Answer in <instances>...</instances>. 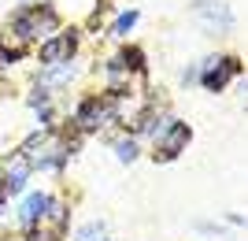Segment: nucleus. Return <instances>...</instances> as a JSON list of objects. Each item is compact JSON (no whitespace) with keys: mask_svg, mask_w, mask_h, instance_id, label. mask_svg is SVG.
<instances>
[{"mask_svg":"<svg viewBox=\"0 0 248 241\" xmlns=\"http://www.w3.org/2000/svg\"><path fill=\"white\" fill-rule=\"evenodd\" d=\"M56 30H60V15H56L52 8H45V4H37V8H26L19 19L11 22V33H15L19 41H33V37H52Z\"/></svg>","mask_w":248,"mask_h":241,"instance_id":"obj_1","label":"nucleus"},{"mask_svg":"<svg viewBox=\"0 0 248 241\" xmlns=\"http://www.w3.org/2000/svg\"><path fill=\"white\" fill-rule=\"evenodd\" d=\"M189 141H193V130H189L186 123H178V119H167V126L152 137V156L159 160V163H167V160H174L178 152H186Z\"/></svg>","mask_w":248,"mask_h":241,"instance_id":"obj_2","label":"nucleus"},{"mask_svg":"<svg viewBox=\"0 0 248 241\" xmlns=\"http://www.w3.org/2000/svg\"><path fill=\"white\" fill-rule=\"evenodd\" d=\"M108 123H119L111 89L104 96H89V100L78 108V126H82V130H100V126H108Z\"/></svg>","mask_w":248,"mask_h":241,"instance_id":"obj_3","label":"nucleus"},{"mask_svg":"<svg viewBox=\"0 0 248 241\" xmlns=\"http://www.w3.org/2000/svg\"><path fill=\"white\" fill-rule=\"evenodd\" d=\"M237 74H241V63L233 60V56H226V60H207L200 82H204V89H211V93H222L230 85V78H237Z\"/></svg>","mask_w":248,"mask_h":241,"instance_id":"obj_4","label":"nucleus"},{"mask_svg":"<svg viewBox=\"0 0 248 241\" xmlns=\"http://www.w3.org/2000/svg\"><path fill=\"white\" fill-rule=\"evenodd\" d=\"M197 19L204 22V30H211V33H230L233 30V11H230L226 4H215V0H200Z\"/></svg>","mask_w":248,"mask_h":241,"instance_id":"obj_5","label":"nucleus"},{"mask_svg":"<svg viewBox=\"0 0 248 241\" xmlns=\"http://www.w3.org/2000/svg\"><path fill=\"white\" fill-rule=\"evenodd\" d=\"M74 48H78V37H74L71 30H67V33H52L48 41L41 45V63H48V67L67 63L74 56Z\"/></svg>","mask_w":248,"mask_h":241,"instance_id":"obj_6","label":"nucleus"},{"mask_svg":"<svg viewBox=\"0 0 248 241\" xmlns=\"http://www.w3.org/2000/svg\"><path fill=\"white\" fill-rule=\"evenodd\" d=\"M45 208H48V193H26V197H22V204H19V223L30 230L33 223L45 215Z\"/></svg>","mask_w":248,"mask_h":241,"instance_id":"obj_7","label":"nucleus"},{"mask_svg":"<svg viewBox=\"0 0 248 241\" xmlns=\"http://www.w3.org/2000/svg\"><path fill=\"white\" fill-rule=\"evenodd\" d=\"M115 156L123 160V163H134L137 160V141L134 137H119V141H115Z\"/></svg>","mask_w":248,"mask_h":241,"instance_id":"obj_8","label":"nucleus"},{"mask_svg":"<svg viewBox=\"0 0 248 241\" xmlns=\"http://www.w3.org/2000/svg\"><path fill=\"white\" fill-rule=\"evenodd\" d=\"M134 22H137V11H123V15L115 19L111 33H115V37H126V30H134Z\"/></svg>","mask_w":248,"mask_h":241,"instance_id":"obj_9","label":"nucleus"},{"mask_svg":"<svg viewBox=\"0 0 248 241\" xmlns=\"http://www.w3.org/2000/svg\"><path fill=\"white\" fill-rule=\"evenodd\" d=\"M71 74H74L71 67H56V71L48 74V82H71Z\"/></svg>","mask_w":248,"mask_h":241,"instance_id":"obj_10","label":"nucleus"},{"mask_svg":"<svg viewBox=\"0 0 248 241\" xmlns=\"http://www.w3.org/2000/svg\"><path fill=\"white\" fill-rule=\"evenodd\" d=\"M4 204H8V200H4V197H0V211H4Z\"/></svg>","mask_w":248,"mask_h":241,"instance_id":"obj_11","label":"nucleus"}]
</instances>
